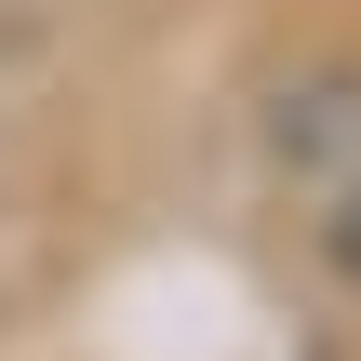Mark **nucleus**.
<instances>
[{"mask_svg":"<svg viewBox=\"0 0 361 361\" xmlns=\"http://www.w3.org/2000/svg\"><path fill=\"white\" fill-rule=\"evenodd\" d=\"M322 255H335V268L361 281V188H335V214H322Z\"/></svg>","mask_w":361,"mask_h":361,"instance_id":"nucleus-1","label":"nucleus"}]
</instances>
